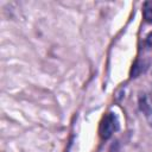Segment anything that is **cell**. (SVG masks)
I'll list each match as a JSON object with an SVG mask.
<instances>
[{
    "label": "cell",
    "mask_w": 152,
    "mask_h": 152,
    "mask_svg": "<svg viewBox=\"0 0 152 152\" xmlns=\"http://www.w3.org/2000/svg\"><path fill=\"white\" fill-rule=\"evenodd\" d=\"M146 45L148 48H152V32L146 37Z\"/></svg>",
    "instance_id": "cell-5"
},
{
    "label": "cell",
    "mask_w": 152,
    "mask_h": 152,
    "mask_svg": "<svg viewBox=\"0 0 152 152\" xmlns=\"http://www.w3.org/2000/svg\"><path fill=\"white\" fill-rule=\"evenodd\" d=\"M118 128V121H116V116L113 113H108L101 121L100 124V135L102 139H109L112 137V134L114 133V131Z\"/></svg>",
    "instance_id": "cell-1"
},
{
    "label": "cell",
    "mask_w": 152,
    "mask_h": 152,
    "mask_svg": "<svg viewBox=\"0 0 152 152\" xmlns=\"http://www.w3.org/2000/svg\"><path fill=\"white\" fill-rule=\"evenodd\" d=\"M145 66V64H144V62H141V61H137L134 64H133V66H132V70H131V77H138L142 71H144V68Z\"/></svg>",
    "instance_id": "cell-3"
},
{
    "label": "cell",
    "mask_w": 152,
    "mask_h": 152,
    "mask_svg": "<svg viewBox=\"0 0 152 152\" xmlns=\"http://www.w3.org/2000/svg\"><path fill=\"white\" fill-rule=\"evenodd\" d=\"M139 108L142 112V114L145 115V118L147 119V121L150 122V125L152 126V108L148 104L147 99H146V96L144 94L139 96Z\"/></svg>",
    "instance_id": "cell-2"
},
{
    "label": "cell",
    "mask_w": 152,
    "mask_h": 152,
    "mask_svg": "<svg viewBox=\"0 0 152 152\" xmlns=\"http://www.w3.org/2000/svg\"><path fill=\"white\" fill-rule=\"evenodd\" d=\"M142 13H144V19H145L147 23L152 24V7H151L147 2H146L145 6H144Z\"/></svg>",
    "instance_id": "cell-4"
}]
</instances>
